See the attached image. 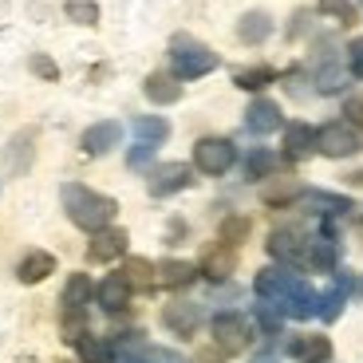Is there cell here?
Wrapping results in <instances>:
<instances>
[{
  "label": "cell",
  "instance_id": "cell-11",
  "mask_svg": "<svg viewBox=\"0 0 363 363\" xmlns=\"http://www.w3.org/2000/svg\"><path fill=\"white\" fill-rule=\"evenodd\" d=\"M130 284L123 272H111V277H103L99 289H95V300H99V308L111 312V316H118V312H127L130 308Z\"/></svg>",
  "mask_w": 363,
  "mask_h": 363
},
{
  "label": "cell",
  "instance_id": "cell-16",
  "mask_svg": "<svg viewBox=\"0 0 363 363\" xmlns=\"http://www.w3.org/2000/svg\"><path fill=\"white\" fill-rule=\"evenodd\" d=\"M233 269H237V249L233 245H213L206 257H201V277L206 281H213V284H221V281H229L233 277Z\"/></svg>",
  "mask_w": 363,
  "mask_h": 363
},
{
  "label": "cell",
  "instance_id": "cell-35",
  "mask_svg": "<svg viewBox=\"0 0 363 363\" xmlns=\"http://www.w3.org/2000/svg\"><path fill=\"white\" fill-rule=\"evenodd\" d=\"M249 237V218H225L221 221V245H241Z\"/></svg>",
  "mask_w": 363,
  "mask_h": 363
},
{
  "label": "cell",
  "instance_id": "cell-31",
  "mask_svg": "<svg viewBox=\"0 0 363 363\" xmlns=\"http://www.w3.org/2000/svg\"><path fill=\"white\" fill-rule=\"evenodd\" d=\"M277 79V72L272 67H241V72H233V87H241V91H261V87H269V83Z\"/></svg>",
  "mask_w": 363,
  "mask_h": 363
},
{
  "label": "cell",
  "instance_id": "cell-43",
  "mask_svg": "<svg viewBox=\"0 0 363 363\" xmlns=\"http://www.w3.org/2000/svg\"><path fill=\"white\" fill-rule=\"evenodd\" d=\"M359 4H363V0H359Z\"/></svg>",
  "mask_w": 363,
  "mask_h": 363
},
{
  "label": "cell",
  "instance_id": "cell-9",
  "mask_svg": "<svg viewBox=\"0 0 363 363\" xmlns=\"http://www.w3.org/2000/svg\"><path fill=\"white\" fill-rule=\"evenodd\" d=\"M300 209H308L316 218H344V213H355V201L344 198V194H328V190H300Z\"/></svg>",
  "mask_w": 363,
  "mask_h": 363
},
{
  "label": "cell",
  "instance_id": "cell-17",
  "mask_svg": "<svg viewBox=\"0 0 363 363\" xmlns=\"http://www.w3.org/2000/svg\"><path fill=\"white\" fill-rule=\"evenodd\" d=\"M352 272H340L336 277V284H332V289L324 292V296L316 300V316L320 320H328V324H332V320H340V312H344V304H347V296H352Z\"/></svg>",
  "mask_w": 363,
  "mask_h": 363
},
{
  "label": "cell",
  "instance_id": "cell-41",
  "mask_svg": "<svg viewBox=\"0 0 363 363\" xmlns=\"http://www.w3.org/2000/svg\"><path fill=\"white\" fill-rule=\"evenodd\" d=\"M344 182H347V186H363V170H355V174H347V178H344Z\"/></svg>",
  "mask_w": 363,
  "mask_h": 363
},
{
  "label": "cell",
  "instance_id": "cell-39",
  "mask_svg": "<svg viewBox=\"0 0 363 363\" xmlns=\"http://www.w3.org/2000/svg\"><path fill=\"white\" fill-rule=\"evenodd\" d=\"M32 72H36L40 79H48V83L60 79V67H55L52 60H48V55H32Z\"/></svg>",
  "mask_w": 363,
  "mask_h": 363
},
{
  "label": "cell",
  "instance_id": "cell-7",
  "mask_svg": "<svg viewBox=\"0 0 363 363\" xmlns=\"http://www.w3.org/2000/svg\"><path fill=\"white\" fill-rule=\"evenodd\" d=\"M190 182H194V170L186 162H162L150 170L146 190H150V198H170V194H182Z\"/></svg>",
  "mask_w": 363,
  "mask_h": 363
},
{
  "label": "cell",
  "instance_id": "cell-12",
  "mask_svg": "<svg viewBox=\"0 0 363 363\" xmlns=\"http://www.w3.org/2000/svg\"><path fill=\"white\" fill-rule=\"evenodd\" d=\"M269 253L281 264H304L308 257V241L296 233V229H272L269 233Z\"/></svg>",
  "mask_w": 363,
  "mask_h": 363
},
{
  "label": "cell",
  "instance_id": "cell-8",
  "mask_svg": "<svg viewBox=\"0 0 363 363\" xmlns=\"http://www.w3.org/2000/svg\"><path fill=\"white\" fill-rule=\"evenodd\" d=\"M127 245H130L127 229L107 225V229H99V233H91L87 261H91V264H111V261H118V257L127 253Z\"/></svg>",
  "mask_w": 363,
  "mask_h": 363
},
{
  "label": "cell",
  "instance_id": "cell-36",
  "mask_svg": "<svg viewBox=\"0 0 363 363\" xmlns=\"http://www.w3.org/2000/svg\"><path fill=\"white\" fill-rule=\"evenodd\" d=\"M150 158H155V146H150V143H135V146H130V155H127V166H130V170H146Z\"/></svg>",
  "mask_w": 363,
  "mask_h": 363
},
{
  "label": "cell",
  "instance_id": "cell-2",
  "mask_svg": "<svg viewBox=\"0 0 363 363\" xmlns=\"http://www.w3.org/2000/svg\"><path fill=\"white\" fill-rule=\"evenodd\" d=\"M60 198H64V213L72 218V225L87 229V233L107 229L111 221H115V213H118V201L115 198L95 194L91 186H83V182H67Z\"/></svg>",
  "mask_w": 363,
  "mask_h": 363
},
{
  "label": "cell",
  "instance_id": "cell-20",
  "mask_svg": "<svg viewBox=\"0 0 363 363\" xmlns=\"http://www.w3.org/2000/svg\"><path fill=\"white\" fill-rule=\"evenodd\" d=\"M178 75H170V72H150L146 75V83H143V91H146V99L150 103H158V107H166V103H178L182 99V87H178Z\"/></svg>",
  "mask_w": 363,
  "mask_h": 363
},
{
  "label": "cell",
  "instance_id": "cell-26",
  "mask_svg": "<svg viewBox=\"0 0 363 363\" xmlns=\"http://www.w3.org/2000/svg\"><path fill=\"white\" fill-rule=\"evenodd\" d=\"M72 347L79 352V359H83V363H111V359H115V347H111V340L91 336V332H83V336L75 340Z\"/></svg>",
  "mask_w": 363,
  "mask_h": 363
},
{
  "label": "cell",
  "instance_id": "cell-30",
  "mask_svg": "<svg viewBox=\"0 0 363 363\" xmlns=\"http://www.w3.org/2000/svg\"><path fill=\"white\" fill-rule=\"evenodd\" d=\"M272 170H277V155H272L269 146H257V150H249V158H245V174H249V182L269 178Z\"/></svg>",
  "mask_w": 363,
  "mask_h": 363
},
{
  "label": "cell",
  "instance_id": "cell-27",
  "mask_svg": "<svg viewBox=\"0 0 363 363\" xmlns=\"http://www.w3.org/2000/svg\"><path fill=\"white\" fill-rule=\"evenodd\" d=\"M95 296V284H91V277H83V272H75V277H67L64 284V296H60V308H83L87 300Z\"/></svg>",
  "mask_w": 363,
  "mask_h": 363
},
{
  "label": "cell",
  "instance_id": "cell-14",
  "mask_svg": "<svg viewBox=\"0 0 363 363\" xmlns=\"http://www.w3.org/2000/svg\"><path fill=\"white\" fill-rule=\"evenodd\" d=\"M284 158L289 162H304L308 155H316V130L308 127V123H289L284 127Z\"/></svg>",
  "mask_w": 363,
  "mask_h": 363
},
{
  "label": "cell",
  "instance_id": "cell-6",
  "mask_svg": "<svg viewBox=\"0 0 363 363\" xmlns=\"http://www.w3.org/2000/svg\"><path fill=\"white\" fill-rule=\"evenodd\" d=\"M316 150L324 158H352L363 150V138L355 127H347V123H328V127L316 130Z\"/></svg>",
  "mask_w": 363,
  "mask_h": 363
},
{
  "label": "cell",
  "instance_id": "cell-1",
  "mask_svg": "<svg viewBox=\"0 0 363 363\" xmlns=\"http://www.w3.org/2000/svg\"><path fill=\"white\" fill-rule=\"evenodd\" d=\"M257 296L269 304V308H277L284 320H308L316 316V292L308 289V281L304 277H296V272L289 269H261L253 281Z\"/></svg>",
  "mask_w": 363,
  "mask_h": 363
},
{
  "label": "cell",
  "instance_id": "cell-29",
  "mask_svg": "<svg viewBox=\"0 0 363 363\" xmlns=\"http://www.w3.org/2000/svg\"><path fill=\"white\" fill-rule=\"evenodd\" d=\"M123 277H127V284L130 289H155V281H158V269L146 257H130L127 264H123Z\"/></svg>",
  "mask_w": 363,
  "mask_h": 363
},
{
  "label": "cell",
  "instance_id": "cell-22",
  "mask_svg": "<svg viewBox=\"0 0 363 363\" xmlns=\"http://www.w3.org/2000/svg\"><path fill=\"white\" fill-rule=\"evenodd\" d=\"M52 272H55V257L44 253V249H32V253L16 264V281L20 284H40V281H48Z\"/></svg>",
  "mask_w": 363,
  "mask_h": 363
},
{
  "label": "cell",
  "instance_id": "cell-21",
  "mask_svg": "<svg viewBox=\"0 0 363 363\" xmlns=\"http://www.w3.org/2000/svg\"><path fill=\"white\" fill-rule=\"evenodd\" d=\"M336 261H340V245H336V237L324 229L320 237L308 241V257H304V264L316 269V272H328V269H336Z\"/></svg>",
  "mask_w": 363,
  "mask_h": 363
},
{
  "label": "cell",
  "instance_id": "cell-37",
  "mask_svg": "<svg viewBox=\"0 0 363 363\" xmlns=\"http://www.w3.org/2000/svg\"><path fill=\"white\" fill-rule=\"evenodd\" d=\"M347 72H352L355 79H363V36H355L352 44H347Z\"/></svg>",
  "mask_w": 363,
  "mask_h": 363
},
{
  "label": "cell",
  "instance_id": "cell-38",
  "mask_svg": "<svg viewBox=\"0 0 363 363\" xmlns=\"http://www.w3.org/2000/svg\"><path fill=\"white\" fill-rule=\"evenodd\" d=\"M344 118H347V127L363 130V99L359 95H352V99L344 103Z\"/></svg>",
  "mask_w": 363,
  "mask_h": 363
},
{
  "label": "cell",
  "instance_id": "cell-13",
  "mask_svg": "<svg viewBox=\"0 0 363 363\" xmlns=\"http://www.w3.org/2000/svg\"><path fill=\"white\" fill-rule=\"evenodd\" d=\"M118 138H123V127L107 118V123H95V127L83 130L79 150H83V155H91V158H99V155H107V150H115Z\"/></svg>",
  "mask_w": 363,
  "mask_h": 363
},
{
  "label": "cell",
  "instance_id": "cell-28",
  "mask_svg": "<svg viewBox=\"0 0 363 363\" xmlns=\"http://www.w3.org/2000/svg\"><path fill=\"white\" fill-rule=\"evenodd\" d=\"M32 143H36V130H20V135L9 143L4 158H9V170H12V174H24L28 166H32V150H28Z\"/></svg>",
  "mask_w": 363,
  "mask_h": 363
},
{
  "label": "cell",
  "instance_id": "cell-5",
  "mask_svg": "<svg viewBox=\"0 0 363 363\" xmlns=\"http://www.w3.org/2000/svg\"><path fill=\"white\" fill-rule=\"evenodd\" d=\"M233 162H237V146L229 138H198V146H194V166L209 178L229 174Z\"/></svg>",
  "mask_w": 363,
  "mask_h": 363
},
{
  "label": "cell",
  "instance_id": "cell-10",
  "mask_svg": "<svg viewBox=\"0 0 363 363\" xmlns=\"http://www.w3.org/2000/svg\"><path fill=\"white\" fill-rule=\"evenodd\" d=\"M162 324L170 328L178 340H194L198 336V328H201V308L190 304V300H174V304L162 308Z\"/></svg>",
  "mask_w": 363,
  "mask_h": 363
},
{
  "label": "cell",
  "instance_id": "cell-18",
  "mask_svg": "<svg viewBox=\"0 0 363 363\" xmlns=\"http://www.w3.org/2000/svg\"><path fill=\"white\" fill-rule=\"evenodd\" d=\"M289 355L296 363H328L332 359V340L328 336H292Z\"/></svg>",
  "mask_w": 363,
  "mask_h": 363
},
{
  "label": "cell",
  "instance_id": "cell-25",
  "mask_svg": "<svg viewBox=\"0 0 363 363\" xmlns=\"http://www.w3.org/2000/svg\"><path fill=\"white\" fill-rule=\"evenodd\" d=\"M194 281H198V264H190V261H162L158 264V284H166V289H186Z\"/></svg>",
  "mask_w": 363,
  "mask_h": 363
},
{
  "label": "cell",
  "instance_id": "cell-32",
  "mask_svg": "<svg viewBox=\"0 0 363 363\" xmlns=\"http://www.w3.org/2000/svg\"><path fill=\"white\" fill-rule=\"evenodd\" d=\"M64 12H67V20L79 24V28H95V24H99V4H95V0H67Z\"/></svg>",
  "mask_w": 363,
  "mask_h": 363
},
{
  "label": "cell",
  "instance_id": "cell-24",
  "mask_svg": "<svg viewBox=\"0 0 363 363\" xmlns=\"http://www.w3.org/2000/svg\"><path fill=\"white\" fill-rule=\"evenodd\" d=\"M130 130H135V143H150V146H162L170 138V123L158 115H138L130 123Z\"/></svg>",
  "mask_w": 363,
  "mask_h": 363
},
{
  "label": "cell",
  "instance_id": "cell-3",
  "mask_svg": "<svg viewBox=\"0 0 363 363\" xmlns=\"http://www.w3.org/2000/svg\"><path fill=\"white\" fill-rule=\"evenodd\" d=\"M218 52L213 48H206L201 40L194 36H174L170 40V72L178 75V79H201V75L218 72Z\"/></svg>",
  "mask_w": 363,
  "mask_h": 363
},
{
  "label": "cell",
  "instance_id": "cell-34",
  "mask_svg": "<svg viewBox=\"0 0 363 363\" xmlns=\"http://www.w3.org/2000/svg\"><path fill=\"white\" fill-rule=\"evenodd\" d=\"M320 12H324V16H336L340 24H355V20H359L352 0H320Z\"/></svg>",
  "mask_w": 363,
  "mask_h": 363
},
{
  "label": "cell",
  "instance_id": "cell-33",
  "mask_svg": "<svg viewBox=\"0 0 363 363\" xmlns=\"http://www.w3.org/2000/svg\"><path fill=\"white\" fill-rule=\"evenodd\" d=\"M296 198H300V182H292V178H284V182H277V186H264V201L269 206H296Z\"/></svg>",
  "mask_w": 363,
  "mask_h": 363
},
{
  "label": "cell",
  "instance_id": "cell-23",
  "mask_svg": "<svg viewBox=\"0 0 363 363\" xmlns=\"http://www.w3.org/2000/svg\"><path fill=\"white\" fill-rule=\"evenodd\" d=\"M316 91L320 95H336V91H344V72H340V60H336V52L328 48V52H320V60H316Z\"/></svg>",
  "mask_w": 363,
  "mask_h": 363
},
{
  "label": "cell",
  "instance_id": "cell-15",
  "mask_svg": "<svg viewBox=\"0 0 363 363\" xmlns=\"http://www.w3.org/2000/svg\"><path fill=\"white\" fill-rule=\"evenodd\" d=\"M245 127H249V135H272V130H281V107L272 99H253L245 107Z\"/></svg>",
  "mask_w": 363,
  "mask_h": 363
},
{
  "label": "cell",
  "instance_id": "cell-4",
  "mask_svg": "<svg viewBox=\"0 0 363 363\" xmlns=\"http://www.w3.org/2000/svg\"><path fill=\"white\" fill-rule=\"evenodd\" d=\"M249 340H253V324H249L241 312H221V316H213V347H218L221 355L245 352Z\"/></svg>",
  "mask_w": 363,
  "mask_h": 363
},
{
  "label": "cell",
  "instance_id": "cell-19",
  "mask_svg": "<svg viewBox=\"0 0 363 363\" xmlns=\"http://www.w3.org/2000/svg\"><path fill=\"white\" fill-rule=\"evenodd\" d=\"M269 36H272V16L264 9H253L237 20V40H241V44L253 48V44H264Z\"/></svg>",
  "mask_w": 363,
  "mask_h": 363
},
{
  "label": "cell",
  "instance_id": "cell-40",
  "mask_svg": "<svg viewBox=\"0 0 363 363\" xmlns=\"http://www.w3.org/2000/svg\"><path fill=\"white\" fill-rule=\"evenodd\" d=\"M221 359H225V355H221L218 347H213V352H201V355H198V363H221Z\"/></svg>",
  "mask_w": 363,
  "mask_h": 363
},
{
  "label": "cell",
  "instance_id": "cell-42",
  "mask_svg": "<svg viewBox=\"0 0 363 363\" xmlns=\"http://www.w3.org/2000/svg\"><path fill=\"white\" fill-rule=\"evenodd\" d=\"M253 363H277V359H269V355H264V359H253Z\"/></svg>",
  "mask_w": 363,
  "mask_h": 363
}]
</instances>
